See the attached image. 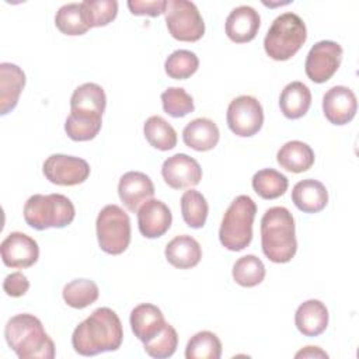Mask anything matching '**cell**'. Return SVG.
Wrapping results in <instances>:
<instances>
[{
    "instance_id": "obj_1",
    "label": "cell",
    "mask_w": 359,
    "mask_h": 359,
    "mask_svg": "<svg viewBox=\"0 0 359 359\" xmlns=\"http://www.w3.org/2000/svg\"><path fill=\"white\" fill-rule=\"evenodd\" d=\"M122 339L123 330L118 314L108 307H100L74 328L72 345L79 355L94 356L116 351Z\"/></svg>"
},
{
    "instance_id": "obj_2",
    "label": "cell",
    "mask_w": 359,
    "mask_h": 359,
    "mask_svg": "<svg viewBox=\"0 0 359 359\" xmlns=\"http://www.w3.org/2000/svg\"><path fill=\"white\" fill-rule=\"evenodd\" d=\"M4 337L8 346L21 359L55 358V344L34 314L22 313L11 317L6 324Z\"/></svg>"
},
{
    "instance_id": "obj_3",
    "label": "cell",
    "mask_w": 359,
    "mask_h": 359,
    "mask_svg": "<svg viewBox=\"0 0 359 359\" xmlns=\"http://www.w3.org/2000/svg\"><path fill=\"white\" fill-rule=\"evenodd\" d=\"M261 247L275 264L289 262L297 251L294 219L283 206L269 208L261 219Z\"/></svg>"
},
{
    "instance_id": "obj_4",
    "label": "cell",
    "mask_w": 359,
    "mask_h": 359,
    "mask_svg": "<svg viewBox=\"0 0 359 359\" xmlns=\"http://www.w3.org/2000/svg\"><path fill=\"white\" fill-rule=\"evenodd\" d=\"M76 216L73 202L62 194H35L24 205V219L35 230L69 226Z\"/></svg>"
},
{
    "instance_id": "obj_5",
    "label": "cell",
    "mask_w": 359,
    "mask_h": 359,
    "mask_svg": "<svg viewBox=\"0 0 359 359\" xmlns=\"http://www.w3.org/2000/svg\"><path fill=\"white\" fill-rule=\"evenodd\" d=\"M307 39L304 21L294 13H283L271 24L265 38L264 49L273 60H287L294 56Z\"/></svg>"
},
{
    "instance_id": "obj_6",
    "label": "cell",
    "mask_w": 359,
    "mask_h": 359,
    "mask_svg": "<svg viewBox=\"0 0 359 359\" xmlns=\"http://www.w3.org/2000/svg\"><path fill=\"white\" fill-rule=\"evenodd\" d=\"M257 213V205L248 195H238L226 209L219 240L230 251H241L252 240V224Z\"/></svg>"
},
{
    "instance_id": "obj_7",
    "label": "cell",
    "mask_w": 359,
    "mask_h": 359,
    "mask_svg": "<svg viewBox=\"0 0 359 359\" xmlns=\"http://www.w3.org/2000/svg\"><path fill=\"white\" fill-rule=\"evenodd\" d=\"M100 248L111 255L122 254L130 243V220L118 205H107L101 209L95 222Z\"/></svg>"
},
{
    "instance_id": "obj_8",
    "label": "cell",
    "mask_w": 359,
    "mask_h": 359,
    "mask_svg": "<svg viewBox=\"0 0 359 359\" xmlns=\"http://www.w3.org/2000/svg\"><path fill=\"white\" fill-rule=\"evenodd\" d=\"M165 24L172 38L182 42H196L205 34V22L198 7L188 0H168Z\"/></svg>"
},
{
    "instance_id": "obj_9",
    "label": "cell",
    "mask_w": 359,
    "mask_h": 359,
    "mask_svg": "<svg viewBox=\"0 0 359 359\" xmlns=\"http://www.w3.org/2000/svg\"><path fill=\"white\" fill-rule=\"evenodd\" d=\"M226 119L229 129L234 135L250 137L262 128L264 109L255 97L238 95L229 104Z\"/></svg>"
},
{
    "instance_id": "obj_10",
    "label": "cell",
    "mask_w": 359,
    "mask_h": 359,
    "mask_svg": "<svg viewBox=\"0 0 359 359\" xmlns=\"http://www.w3.org/2000/svg\"><path fill=\"white\" fill-rule=\"evenodd\" d=\"M342 60V48L334 41H320L307 53L304 70L314 83L328 81L338 70Z\"/></svg>"
},
{
    "instance_id": "obj_11",
    "label": "cell",
    "mask_w": 359,
    "mask_h": 359,
    "mask_svg": "<svg viewBox=\"0 0 359 359\" xmlns=\"http://www.w3.org/2000/svg\"><path fill=\"white\" fill-rule=\"evenodd\" d=\"M45 178L56 185L73 187L84 182L90 175V165L84 158L67 156V154H52L42 165Z\"/></svg>"
},
{
    "instance_id": "obj_12",
    "label": "cell",
    "mask_w": 359,
    "mask_h": 359,
    "mask_svg": "<svg viewBox=\"0 0 359 359\" xmlns=\"http://www.w3.org/2000/svg\"><path fill=\"white\" fill-rule=\"evenodd\" d=\"M163 180L172 189L195 187L202 180L199 163L185 153H177L168 157L161 167Z\"/></svg>"
},
{
    "instance_id": "obj_13",
    "label": "cell",
    "mask_w": 359,
    "mask_h": 359,
    "mask_svg": "<svg viewBox=\"0 0 359 359\" xmlns=\"http://www.w3.org/2000/svg\"><path fill=\"white\" fill-rule=\"evenodd\" d=\"M3 264L8 268H29L39 257L38 243L21 231L10 233L0 245Z\"/></svg>"
},
{
    "instance_id": "obj_14",
    "label": "cell",
    "mask_w": 359,
    "mask_h": 359,
    "mask_svg": "<svg viewBox=\"0 0 359 359\" xmlns=\"http://www.w3.org/2000/svg\"><path fill=\"white\" fill-rule=\"evenodd\" d=\"M358 101L355 93L345 86L331 87L323 97L324 116L332 125H345L356 114Z\"/></svg>"
},
{
    "instance_id": "obj_15",
    "label": "cell",
    "mask_w": 359,
    "mask_h": 359,
    "mask_svg": "<svg viewBox=\"0 0 359 359\" xmlns=\"http://www.w3.org/2000/svg\"><path fill=\"white\" fill-rule=\"evenodd\" d=\"M136 213L139 231L146 238L161 237L171 227V210L164 202L158 199L146 201Z\"/></svg>"
},
{
    "instance_id": "obj_16",
    "label": "cell",
    "mask_w": 359,
    "mask_h": 359,
    "mask_svg": "<svg viewBox=\"0 0 359 359\" xmlns=\"http://www.w3.org/2000/svg\"><path fill=\"white\" fill-rule=\"evenodd\" d=\"M118 195L128 210L135 213L146 201L153 198L154 185L144 172L128 171L119 180Z\"/></svg>"
},
{
    "instance_id": "obj_17",
    "label": "cell",
    "mask_w": 359,
    "mask_h": 359,
    "mask_svg": "<svg viewBox=\"0 0 359 359\" xmlns=\"http://www.w3.org/2000/svg\"><path fill=\"white\" fill-rule=\"evenodd\" d=\"M261 17L251 6H238L226 18V34L236 43L252 41L259 29Z\"/></svg>"
},
{
    "instance_id": "obj_18",
    "label": "cell",
    "mask_w": 359,
    "mask_h": 359,
    "mask_svg": "<svg viewBox=\"0 0 359 359\" xmlns=\"http://www.w3.org/2000/svg\"><path fill=\"white\" fill-rule=\"evenodd\" d=\"M130 328L143 344L161 332L167 321L161 310L151 303H142L130 311Z\"/></svg>"
},
{
    "instance_id": "obj_19",
    "label": "cell",
    "mask_w": 359,
    "mask_h": 359,
    "mask_svg": "<svg viewBox=\"0 0 359 359\" xmlns=\"http://www.w3.org/2000/svg\"><path fill=\"white\" fill-rule=\"evenodd\" d=\"M25 86V73L14 63H0V114L6 115L15 108Z\"/></svg>"
},
{
    "instance_id": "obj_20",
    "label": "cell",
    "mask_w": 359,
    "mask_h": 359,
    "mask_svg": "<svg viewBox=\"0 0 359 359\" xmlns=\"http://www.w3.org/2000/svg\"><path fill=\"white\" fill-rule=\"evenodd\" d=\"M294 324L306 337L323 334L328 325V310L325 304L317 299L303 302L296 310Z\"/></svg>"
},
{
    "instance_id": "obj_21",
    "label": "cell",
    "mask_w": 359,
    "mask_h": 359,
    "mask_svg": "<svg viewBox=\"0 0 359 359\" xmlns=\"http://www.w3.org/2000/svg\"><path fill=\"white\" fill-rule=\"evenodd\" d=\"M292 201L304 213L321 212L328 203V192L323 182L317 180H302L292 189Z\"/></svg>"
},
{
    "instance_id": "obj_22",
    "label": "cell",
    "mask_w": 359,
    "mask_h": 359,
    "mask_svg": "<svg viewBox=\"0 0 359 359\" xmlns=\"http://www.w3.org/2000/svg\"><path fill=\"white\" fill-rule=\"evenodd\" d=\"M220 132L217 125L208 118H196L187 123L182 130L185 146L196 151L212 150L219 143Z\"/></svg>"
},
{
    "instance_id": "obj_23",
    "label": "cell",
    "mask_w": 359,
    "mask_h": 359,
    "mask_svg": "<svg viewBox=\"0 0 359 359\" xmlns=\"http://www.w3.org/2000/svg\"><path fill=\"white\" fill-rule=\"evenodd\" d=\"M165 258L178 269H189L199 264L202 248L194 237L188 234L177 236L165 245Z\"/></svg>"
},
{
    "instance_id": "obj_24",
    "label": "cell",
    "mask_w": 359,
    "mask_h": 359,
    "mask_svg": "<svg viewBox=\"0 0 359 359\" xmlns=\"http://www.w3.org/2000/svg\"><path fill=\"white\" fill-rule=\"evenodd\" d=\"M276 161L283 170L299 174L313 167L314 151L304 142L290 140L278 150Z\"/></svg>"
},
{
    "instance_id": "obj_25",
    "label": "cell",
    "mask_w": 359,
    "mask_h": 359,
    "mask_svg": "<svg viewBox=\"0 0 359 359\" xmlns=\"http://www.w3.org/2000/svg\"><path fill=\"white\" fill-rule=\"evenodd\" d=\"M311 105V93L302 81L289 83L280 93L279 107L289 119H299L307 114Z\"/></svg>"
},
{
    "instance_id": "obj_26",
    "label": "cell",
    "mask_w": 359,
    "mask_h": 359,
    "mask_svg": "<svg viewBox=\"0 0 359 359\" xmlns=\"http://www.w3.org/2000/svg\"><path fill=\"white\" fill-rule=\"evenodd\" d=\"M101 125L102 115L100 114L70 111L65 122V130L72 140L87 142L94 139L100 133Z\"/></svg>"
},
{
    "instance_id": "obj_27",
    "label": "cell",
    "mask_w": 359,
    "mask_h": 359,
    "mask_svg": "<svg viewBox=\"0 0 359 359\" xmlns=\"http://www.w3.org/2000/svg\"><path fill=\"white\" fill-rule=\"evenodd\" d=\"M107 105V97L101 86L95 83H84L79 86L70 98V111L90 112L102 115Z\"/></svg>"
},
{
    "instance_id": "obj_28",
    "label": "cell",
    "mask_w": 359,
    "mask_h": 359,
    "mask_svg": "<svg viewBox=\"0 0 359 359\" xmlns=\"http://www.w3.org/2000/svg\"><path fill=\"white\" fill-rule=\"evenodd\" d=\"M143 132L149 144L157 150L167 151L177 146L175 129L158 115H153L146 119Z\"/></svg>"
},
{
    "instance_id": "obj_29",
    "label": "cell",
    "mask_w": 359,
    "mask_h": 359,
    "mask_svg": "<svg viewBox=\"0 0 359 359\" xmlns=\"http://www.w3.org/2000/svg\"><path fill=\"white\" fill-rule=\"evenodd\" d=\"M251 184L262 199H276L286 192L289 181L286 175L273 168H262L254 174Z\"/></svg>"
},
{
    "instance_id": "obj_30",
    "label": "cell",
    "mask_w": 359,
    "mask_h": 359,
    "mask_svg": "<svg viewBox=\"0 0 359 359\" xmlns=\"http://www.w3.org/2000/svg\"><path fill=\"white\" fill-rule=\"evenodd\" d=\"M209 206L205 196L196 191H185L181 196V213L187 226L192 229H201L206 223Z\"/></svg>"
},
{
    "instance_id": "obj_31",
    "label": "cell",
    "mask_w": 359,
    "mask_h": 359,
    "mask_svg": "<svg viewBox=\"0 0 359 359\" xmlns=\"http://www.w3.org/2000/svg\"><path fill=\"white\" fill-rule=\"evenodd\" d=\"M264 262L252 254L238 258L233 265V279L243 287H254L265 278Z\"/></svg>"
},
{
    "instance_id": "obj_32",
    "label": "cell",
    "mask_w": 359,
    "mask_h": 359,
    "mask_svg": "<svg viewBox=\"0 0 359 359\" xmlns=\"http://www.w3.org/2000/svg\"><path fill=\"white\" fill-rule=\"evenodd\" d=\"M63 300L73 309H84L93 304L100 294L98 286L91 279H74L63 287Z\"/></svg>"
},
{
    "instance_id": "obj_33",
    "label": "cell",
    "mask_w": 359,
    "mask_h": 359,
    "mask_svg": "<svg viewBox=\"0 0 359 359\" xmlns=\"http://www.w3.org/2000/svg\"><path fill=\"white\" fill-rule=\"evenodd\" d=\"M222 356V342L210 331L196 332L187 344V359H219Z\"/></svg>"
},
{
    "instance_id": "obj_34",
    "label": "cell",
    "mask_w": 359,
    "mask_h": 359,
    "mask_svg": "<svg viewBox=\"0 0 359 359\" xmlns=\"http://www.w3.org/2000/svg\"><path fill=\"white\" fill-rule=\"evenodd\" d=\"M56 28L70 36L86 34L90 27L86 24L81 10V3H69L62 6L55 15Z\"/></svg>"
},
{
    "instance_id": "obj_35",
    "label": "cell",
    "mask_w": 359,
    "mask_h": 359,
    "mask_svg": "<svg viewBox=\"0 0 359 359\" xmlns=\"http://www.w3.org/2000/svg\"><path fill=\"white\" fill-rule=\"evenodd\" d=\"M86 24L93 27L108 25L118 14V1L115 0H86L81 3Z\"/></svg>"
},
{
    "instance_id": "obj_36",
    "label": "cell",
    "mask_w": 359,
    "mask_h": 359,
    "mask_svg": "<svg viewBox=\"0 0 359 359\" xmlns=\"http://www.w3.org/2000/svg\"><path fill=\"white\" fill-rule=\"evenodd\" d=\"M199 67L198 56L187 49L174 50L164 63V70L174 80L189 79Z\"/></svg>"
},
{
    "instance_id": "obj_37",
    "label": "cell",
    "mask_w": 359,
    "mask_h": 359,
    "mask_svg": "<svg viewBox=\"0 0 359 359\" xmlns=\"http://www.w3.org/2000/svg\"><path fill=\"white\" fill-rule=\"evenodd\" d=\"M178 345V335L172 325L168 323L164 325L160 334L143 344L144 352L156 359H165L174 355Z\"/></svg>"
},
{
    "instance_id": "obj_38",
    "label": "cell",
    "mask_w": 359,
    "mask_h": 359,
    "mask_svg": "<svg viewBox=\"0 0 359 359\" xmlns=\"http://www.w3.org/2000/svg\"><path fill=\"white\" fill-rule=\"evenodd\" d=\"M161 104L164 112L172 118H182L195 109L192 97L181 87H168L163 91Z\"/></svg>"
},
{
    "instance_id": "obj_39",
    "label": "cell",
    "mask_w": 359,
    "mask_h": 359,
    "mask_svg": "<svg viewBox=\"0 0 359 359\" xmlns=\"http://www.w3.org/2000/svg\"><path fill=\"white\" fill-rule=\"evenodd\" d=\"M128 7L133 15H149L157 17L165 11L167 1L165 0H153V1H142V0H129Z\"/></svg>"
},
{
    "instance_id": "obj_40",
    "label": "cell",
    "mask_w": 359,
    "mask_h": 359,
    "mask_svg": "<svg viewBox=\"0 0 359 359\" xmlns=\"http://www.w3.org/2000/svg\"><path fill=\"white\" fill-rule=\"evenodd\" d=\"M29 289V280L22 272H11L3 280V290L7 296L21 297Z\"/></svg>"
},
{
    "instance_id": "obj_41",
    "label": "cell",
    "mask_w": 359,
    "mask_h": 359,
    "mask_svg": "<svg viewBox=\"0 0 359 359\" xmlns=\"http://www.w3.org/2000/svg\"><path fill=\"white\" fill-rule=\"evenodd\" d=\"M294 358H328V355L318 346H304L302 351H299Z\"/></svg>"
}]
</instances>
